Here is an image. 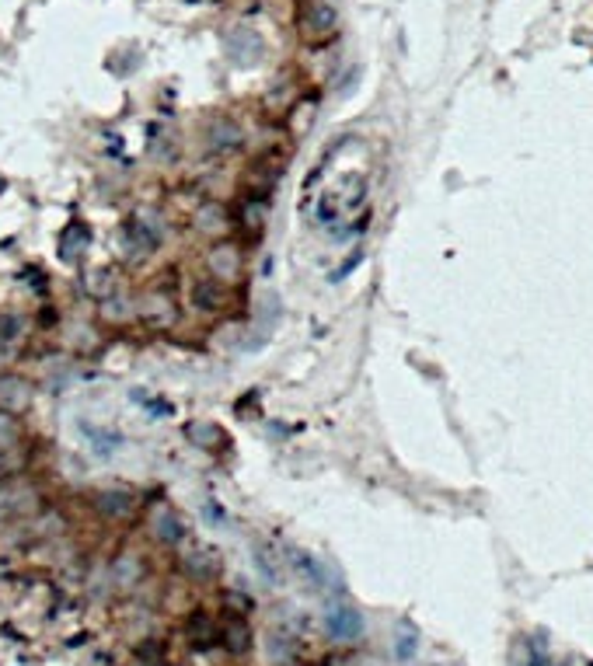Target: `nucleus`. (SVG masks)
Listing matches in <instances>:
<instances>
[{"instance_id": "nucleus-1", "label": "nucleus", "mask_w": 593, "mask_h": 666, "mask_svg": "<svg viewBox=\"0 0 593 666\" xmlns=\"http://www.w3.org/2000/svg\"><path fill=\"white\" fill-rule=\"evenodd\" d=\"M325 628H328V635L335 639V642H356L360 635H364V618H360V611L356 607H332L328 611V618H325Z\"/></svg>"}, {"instance_id": "nucleus-2", "label": "nucleus", "mask_w": 593, "mask_h": 666, "mask_svg": "<svg viewBox=\"0 0 593 666\" xmlns=\"http://www.w3.org/2000/svg\"><path fill=\"white\" fill-rule=\"evenodd\" d=\"M228 56L238 67H251L262 60V39L251 28H234L228 35Z\"/></svg>"}, {"instance_id": "nucleus-3", "label": "nucleus", "mask_w": 593, "mask_h": 666, "mask_svg": "<svg viewBox=\"0 0 593 666\" xmlns=\"http://www.w3.org/2000/svg\"><path fill=\"white\" fill-rule=\"evenodd\" d=\"M335 28H339L335 7L325 4V0H315V4L307 7V15H304V32H307L311 39H325V35H332Z\"/></svg>"}, {"instance_id": "nucleus-4", "label": "nucleus", "mask_w": 593, "mask_h": 666, "mask_svg": "<svg viewBox=\"0 0 593 666\" xmlns=\"http://www.w3.org/2000/svg\"><path fill=\"white\" fill-rule=\"evenodd\" d=\"M220 639H224L228 652H234V656L248 652V649H251V628H248V622H245V611H234V614H228V624H224Z\"/></svg>"}, {"instance_id": "nucleus-5", "label": "nucleus", "mask_w": 593, "mask_h": 666, "mask_svg": "<svg viewBox=\"0 0 593 666\" xmlns=\"http://www.w3.org/2000/svg\"><path fill=\"white\" fill-rule=\"evenodd\" d=\"M185 635H189V642L196 645V649H209V645L220 639V628L209 622L206 611H192L189 622H185Z\"/></svg>"}, {"instance_id": "nucleus-6", "label": "nucleus", "mask_w": 593, "mask_h": 666, "mask_svg": "<svg viewBox=\"0 0 593 666\" xmlns=\"http://www.w3.org/2000/svg\"><path fill=\"white\" fill-rule=\"evenodd\" d=\"M189 300H192L196 311H220L224 308V287L217 279H196Z\"/></svg>"}, {"instance_id": "nucleus-7", "label": "nucleus", "mask_w": 593, "mask_h": 666, "mask_svg": "<svg viewBox=\"0 0 593 666\" xmlns=\"http://www.w3.org/2000/svg\"><path fill=\"white\" fill-rule=\"evenodd\" d=\"M513 666H548V642L545 632H538L534 639H520L513 652Z\"/></svg>"}, {"instance_id": "nucleus-8", "label": "nucleus", "mask_w": 593, "mask_h": 666, "mask_svg": "<svg viewBox=\"0 0 593 666\" xmlns=\"http://www.w3.org/2000/svg\"><path fill=\"white\" fill-rule=\"evenodd\" d=\"M294 565H296V573L307 579V586H315V590H321V586H325V569H321V565L311 555L294 552Z\"/></svg>"}, {"instance_id": "nucleus-9", "label": "nucleus", "mask_w": 593, "mask_h": 666, "mask_svg": "<svg viewBox=\"0 0 593 666\" xmlns=\"http://www.w3.org/2000/svg\"><path fill=\"white\" fill-rule=\"evenodd\" d=\"M213 269L220 272V276H234L238 269H241V255H238V248L234 245H220L217 251H213Z\"/></svg>"}, {"instance_id": "nucleus-10", "label": "nucleus", "mask_w": 593, "mask_h": 666, "mask_svg": "<svg viewBox=\"0 0 593 666\" xmlns=\"http://www.w3.org/2000/svg\"><path fill=\"white\" fill-rule=\"evenodd\" d=\"M160 541H179L182 537V520L179 516H171V513H164L160 516Z\"/></svg>"}, {"instance_id": "nucleus-11", "label": "nucleus", "mask_w": 593, "mask_h": 666, "mask_svg": "<svg viewBox=\"0 0 593 666\" xmlns=\"http://www.w3.org/2000/svg\"><path fill=\"white\" fill-rule=\"evenodd\" d=\"M412 652H415V635H402V639H398V660H409Z\"/></svg>"}]
</instances>
